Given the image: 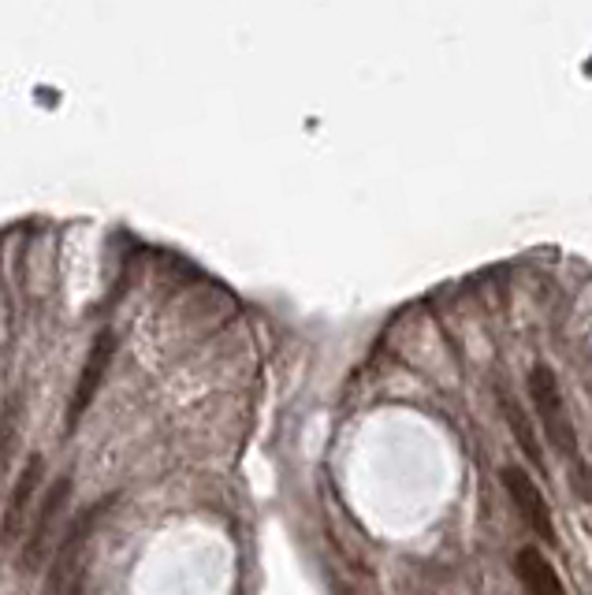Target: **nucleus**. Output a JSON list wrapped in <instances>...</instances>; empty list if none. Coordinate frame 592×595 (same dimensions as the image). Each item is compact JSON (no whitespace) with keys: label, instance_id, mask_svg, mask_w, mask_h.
Masks as SVG:
<instances>
[{"label":"nucleus","instance_id":"423d86ee","mask_svg":"<svg viewBox=\"0 0 592 595\" xmlns=\"http://www.w3.org/2000/svg\"><path fill=\"white\" fill-rule=\"evenodd\" d=\"M515 573H518V581H522L526 595H570L563 577L555 573V566L540 555V547H522V551H518Z\"/></svg>","mask_w":592,"mask_h":595},{"label":"nucleus","instance_id":"7ed1b4c3","mask_svg":"<svg viewBox=\"0 0 592 595\" xmlns=\"http://www.w3.org/2000/svg\"><path fill=\"white\" fill-rule=\"evenodd\" d=\"M67 491H71V480L64 477L56 488H49V495L42 499V507H38V514L27 529V543H23V570H42V562L56 536V521L64 514Z\"/></svg>","mask_w":592,"mask_h":595},{"label":"nucleus","instance_id":"6e6552de","mask_svg":"<svg viewBox=\"0 0 592 595\" xmlns=\"http://www.w3.org/2000/svg\"><path fill=\"white\" fill-rule=\"evenodd\" d=\"M15 420H19V398L4 406V417H0V484H4L8 473V458L15 450Z\"/></svg>","mask_w":592,"mask_h":595},{"label":"nucleus","instance_id":"f257e3e1","mask_svg":"<svg viewBox=\"0 0 592 595\" xmlns=\"http://www.w3.org/2000/svg\"><path fill=\"white\" fill-rule=\"evenodd\" d=\"M529 395H533V409L540 420V432L559 455H574L578 439H574V425H570V414L563 406V392H559V379L548 365H537L529 373Z\"/></svg>","mask_w":592,"mask_h":595},{"label":"nucleus","instance_id":"0eeeda50","mask_svg":"<svg viewBox=\"0 0 592 595\" xmlns=\"http://www.w3.org/2000/svg\"><path fill=\"white\" fill-rule=\"evenodd\" d=\"M499 406H503V417H507L510 432L518 436V443H522V450L529 455V461L544 466V455H540V447H537V432H533V425H529V420H526L522 406H518L515 398H507V395H499Z\"/></svg>","mask_w":592,"mask_h":595},{"label":"nucleus","instance_id":"39448f33","mask_svg":"<svg viewBox=\"0 0 592 595\" xmlns=\"http://www.w3.org/2000/svg\"><path fill=\"white\" fill-rule=\"evenodd\" d=\"M42 473H45V461L42 458H30L23 477L15 480L12 488V499H8V510H4V521H0V543H12L19 532H27V514L34 507V495H38V484H42Z\"/></svg>","mask_w":592,"mask_h":595},{"label":"nucleus","instance_id":"20e7f679","mask_svg":"<svg viewBox=\"0 0 592 595\" xmlns=\"http://www.w3.org/2000/svg\"><path fill=\"white\" fill-rule=\"evenodd\" d=\"M112 351H116V338H112L108 332H105V335H97V343L90 346L86 365H83V373H79V384H75V392H71L67 425H75V420L86 414V406L94 403V395H97L101 379H105V373H108Z\"/></svg>","mask_w":592,"mask_h":595},{"label":"nucleus","instance_id":"f03ea898","mask_svg":"<svg viewBox=\"0 0 592 595\" xmlns=\"http://www.w3.org/2000/svg\"><path fill=\"white\" fill-rule=\"evenodd\" d=\"M499 480H503L510 507L518 510V518L526 521V529L537 532L544 543H555V518H551V507H548L544 491L537 488V480L529 477L522 466H503L499 469Z\"/></svg>","mask_w":592,"mask_h":595}]
</instances>
